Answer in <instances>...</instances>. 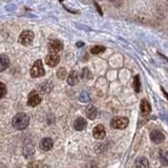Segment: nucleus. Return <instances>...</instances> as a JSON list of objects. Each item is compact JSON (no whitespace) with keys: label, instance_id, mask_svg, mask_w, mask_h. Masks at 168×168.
Masks as SVG:
<instances>
[{"label":"nucleus","instance_id":"nucleus-15","mask_svg":"<svg viewBox=\"0 0 168 168\" xmlns=\"http://www.w3.org/2000/svg\"><path fill=\"white\" fill-rule=\"evenodd\" d=\"M10 65V59L6 55H0V72L5 70Z\"/></svg>","mask_w":168,"mask_h":168},{"label":"nucleus","instance_id":"nucleus-10","mask_svg":"<svg viewBox=\"0 0 168 168\" xmlns=\"http://www.w3.org/2000/svg\"><path fill=\"white\" fill-rule=\"evenodd\" d=\"M54 146V142L51 138H43V139L40 141V148L44 151H49L53 148Z\"/></svg>","mask_w":168,"mask_h":168},{"label":"nucleus","instance_id":"nucleus-23","mask_svg":"<svg viewBox=\"0 0 168 168\" xmlns=\"http://www.w3.org/2000/svg\"><path fill=\"white\" fill-rule=\"evenodd\" d=\"M79 100H80L82 103H87V102L90 101V97H89V95H88V92H81L80 97H79Z\"/></svg>","mask_w":168,"mask_h":168},{"label":"nucleus","instance_id":"nucleus-24","mask_svg":"<svg viewBox=\"0 0 168 168\" xmlns=\"http://www.w3.org/2000/svg\"><path fill=\"white\" fill-rule=\"evenodd\" d=\"M6 95V86L4 83L0 82V99L3 98Z\"/></svg>","mask_w":168,"mask_h":168},{"label":"nucleus","instance_id":"nucleus-4","mask_svg":"<svg viewBox=\"0 0 168 168\" xmlns=\"http://www.w3.org/2000/svg\"><path fill=\"white\" fill-rule=\"evenodd\" d=\"M129 121L125 117H115L110 121V126L115 129H124L128 125Z\"/></svg>","mask_w":168,"mask_h":168},{"label":"nucleus","instance_id":"nucleus-5","mask_svg":"<svg viewBox=\"0 0 168 168\" xmlns=\"http://www.w3.org/2000/svg\"><path fill=\"white\" fill-rule=\"evenodd\" d=\"M41 103V96L39 95V92L37 90H32L29 94L28 97V104L29 106H32V107H36L37 105Z\"/></svg>","mask_w":168,"mask_h":168},{"label":"nucleus","instance_id":"nucleus-2","mask_svg":"<svg viewBox=\"0 0 168 168\" xmlns=\"http://www.w3.org/2000/svg\"><path fill=\"white\" fill-rule=\"evenodd\" d=\"M34 38H35V35L32 31H23L21 34L19 35V38H18V42L20 44L24 45V46H28V45L32 44V42L34 41Z\"/></svg>","mask_w":168,"mask_h":168},{"label":"nucleus","instance_id":"nucleus-16","mask_svg":"<svg viewBox=\"0 0 168 168\" xmlns=\"http://www.w3.org/2000/svg\"><path fill=\"white\" fill-rule=\"evenodd\" d=\"M34 153H35V149H34V147L32 146V145H26L23 148V156H25L26 159L32 158V156H34Z\"/></svg>","mask_w":168,"mask_h":168},{"label":"nucleus","instance_id":"nucleus-17","mask_svg":"<svg viewBox=\"0 0 168 168\" xmlns=\"http://www.w3.org/2000/svg\"><path fill=\"white\" fill-rule=\"evenodd\" d=\"M151 109V106L150 104L148 103V101L147 100H142V102H141V110H142L143 113H148L150 112Z\"/></svg>","mask_w":168,"mask_h":168},{"label":"nucleus","instance_id":"nucleus-6","mask_svg":"<svg viewBox=\"0 0 168 168\" xmlns=\"http://www.w3.org/2000/svg\"><path fill=\"white\" fill-rule=\"evenodd\" d=\"M64 47L63 43L58 39L55 40H51L49 42V45H47V49H49V53H58V52H61Z\"/></svg>","mask_w":168,"mask_h":168},{"label":"nucleus","instance_id":"nucleus-12","mask_svg":"<svg viewBox=\"0 0 168 168\" xmlns=\"http://www.w3.org/2000/svg\"><path fill=\"white\" fill-rule=\"evenodd\" d=\"M79 79H80V76H79L78 72L72 70V72H69V76H67V83H69V85L74 86V85H76V84H78Z\"/></svg>","mask_w":168,"mask_h":168},{"label":"nucleus","instance_id":"nucleus-7","mask_svg":"<svg viewBox=\"0 0 168 168\" xmlns=\"http://www.w3.org/2000/svg\"><path fill=\"white\" fill-rule=\"evenodd\" d=\"M45 62L49 67H55L60 62V56L57 53H49L45 58Z\"/></svg>","mask_w":168,"mask_h":168},{"label":"nucleus","instance_id":"nucleus-14","mask_svg":"<svg viewBox=\"0 0 168 168\" xmlns=\"http://www.w3.org/2000/svg\"><path fill=\"white\" fill-rule=\"evenodd\" d=\"M85 113H86V117H87L88 119L94 120V119H96L98 112H97V108L95 107L94 105H88L85 109Z\"/></svg>","mask_w":168,"mask_h":168},{"label":"nucleus","instance_id":"nucleus-20","mask_svg":"<svg viewBox=\"0 0 168 168\" xmlns=\"http://www.w3.org/2000/svg\"><path fill=\"white\" fill-rule=\"evenodd\" d=\"M67 76V70L65 67H60L57 72V77H58L60 80H64Z\"/></svg>","mask_w":168,"mask_h":168},{"label":"nucleus","instance_id":"nucleus-3","mask_svg":"<svg viewBox=\"0 0 168 168\" xmlns=\"http://www.w3.org/2000/svg\"><path fill=\"white\" fill-rule=\"evenodd\" d=\"M44 74H45V70H44V67H43L42 61L37 60L31 69V76L33 78H39V77L44 76Z\"/></svg>","mask_w":168,"mask_h":168},{"label":"nucleus","instance_id":"nucleus-18","mask_svg":"<svg viewBox=\"0 0 168 168\" xmlns=\"http://www.w3.org/2000/svg\"><path fill=\"white\" fill-rule=\"evenodd\" d=\"M135 166L136 167H148L149 166L148 160H147L146 158H139L136 161Z\"/></svg>","mask_w":168,"mask_h":168},{"label":"nucleus","instance_id":"nucleus-29","mask_svg":"<svg viewBox=\"0 0 168 168\" xmlns=\"http://www.w3.org/2000/svg\"><path fill=\"white\" fill-rule=\"evenodd\" d=\"M109 1H112V2H113V1H116V0H109Z\"/></svg>","mask_w":168,"mask_h":168},{"label":"nucleus","instance_id":"nucleus-26","mask_svg":"<svg viewBox=\"0 0 168 168\" xmlns=\"http://www.w3.org/2000/svg\"><path fill=\"white\" fill-rule=\"evenodd\" d=\"M95 5H96L97 10H98V11H99V13H100V14H101V15H102V11H101V10H100V6L98 5V3H95Z\"/></svg>","mask_w":168,"mask_h":168},{"label":"nucleus","instance_id":"nucleus-11","mask_svg":"<svg viewBox=\"0 0 168 168\" xmlns=\"http://www.w3.org/2000/svg\"><path fill=\"white\" fill-rule=\"evenodd\" d=\"M150 140L156 144H159V143L163 142L165 140V136L160 130H153L150 133Z\"/></svg>","mask_w":168,"mask_h":168},{"label":"nucleus","instance_id":"nucleus-25","mask_svg":"<svg viewBox=\"0 0 168 168\" xmlns=\"http://www.w3.org/2000/svg\"><path fill=\"white\" fill-rule=\"evenodd\" d=\"M82 78H84V79H90V78H92V74H90V72L88 70V69H83Z\"/></svg>","mask_w":168,"mask_h":168},{"label":"nucleus","instance_id":"nucleus-28","mask_svg":"<svg viewBox=\"0 0 168 168\" xmlns=\"http://www.w3.org/2000/svg\"><path fill=\"white\" fill-rule=\"evenodd\" d=\"M163 92H164V90H163ZM164 94H165V96H166V97H167V99H168V94H167V92H164Z\"/></svg>","mask_w":168,"mask_h":168},{"label":"nucleus","instance_id":"nucleus-27","mask_svg":"<svg viewBox=\"0 0 168 168\" xmlns=\"http://www.w3.org/2000/svg\"><path fill=\"white\" fill-rule=\"evenodd\" d=\"M83 45H84V43H83V42H79V43H77V46H79V47H80V46H83Z\"/></svg>","mask_w":168,"mask_h":168},{"label":"nucleus","instance_id":"nucleus-9","mask_svg":"<svg viewBox=\"0 0 168 168\" xmlns=\"http://www.w3.org/2000/svg\"><path fill=\"white\" fill-rule=\"evenodd\" d=\"M53 89V83L51 81H44L38 86V90L39 92H41L42 95H45V94H49L51 92V90Z\"/></svg>","mask_w":168,"mask_h":168},{"label":"nucleus","instance_id":"nucleus-30","mask_svg":"<svg viewBox=\"0 0 168 168\" xmlns=\"http://www.w3.org/2000/svg\"><path fill=\"white\" fill-rule=\"evenodd\" d=\"M167 1H168V0H167Z\"/></svg>","mask_w":168,"mask_h":168},{"label":"nucleus","instance_id":"nucleus-22","mask_svg":"<svg viewBox=\"0 0 168 168\" xmlns=\"http://www.w3.org/2000/svg\"><path fill=\"white\" fill-rule=\"evenodd\" d=\"M160 161H161V163H162V165H164V166H168V151L161 153Z\"/></svg>","mask_w":168,"mask_h":168},{"label":"nucleus","instance_id":"nucleus-21","mask_svg":"<svg viewBox=\"0 0 168 168\" xmlns=\"http://www.w3.org/2000/svg\"><path fill=\"white\" fill-rule=\"evenodd\" d=\"M133 88H135V92H140V89H141V82H140V77L139 75L135 77L133 79Z\"/></svg>","mask_w":168,"mask_h":168},{"label":"nucleus","instance_id":"nucleus-19","mask_svg":"<svg viewBox=\"0 0 168 168\" xmlns=\"http://www.w3.org/2000/svg\"><path fill=\"white\" fill-rule=\"evenodd\" d=\"M105 49H106L105 47L102 46V45H96V46L92 47V49H90V53H92V55H99V54L103 53Z\"/></svg>","mask_w":168,"mask_h":168},{"label":"nucleus","instance_id":"nucleus-1","mask_svg":"<svg viewBox=\"0 0 168 168\" xmlns=\"http://www.w3.org/2000/svg\"><path fill=\"white\" fill-rule=\"evenodd\" d=\"M29 124V116L24 113H16L12 120L13 127L18 129V130H23V129L28 128Z\"/></svg>","mask_w":168,"mask_h":168},{"label":"nucleus","instance_id":"nucleus-13","mask_svg":"<svg viewBox=\"0 0 168 168\" xmlns=\"http://www.w3.org/2000/svg\"><path fill=\"white\" fill-rule=\"evenodd\" d=\"M87 126V122L84 118H77L76 121L74 122V127L76 130L78 131H81V130H84Z\"/></svg>","mask_w":168,"mask_h":168},{"label":"nucleus","instance_id":"nucleus-8","mask_svg":"<svg viewBox=\"0 0 168 168\" xmlns=\"http://www.w3.org/2000/svg\"><path fill=\"white\" fill-rule=\"evenodd\" d=\"M92 135H94V137L96 138V139H98V140L104 139V137H105V135H106L105 128H104V126L101 125V124L97 125L94 128V130H92Z\"/></svg>","mask_w":168,"mask_h":168}]
</instances>
